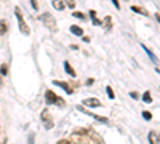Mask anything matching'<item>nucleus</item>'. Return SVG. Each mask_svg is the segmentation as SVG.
I'll return each instance as SVG.
<instances>
[{
    "label": "nucleus",
    "mask_w": 160,
    "mask_h": 144,
    "mask_svg": "<svg viewBox=\"0 0 160 144\" xmlns=\"http://www.w3.org/2000/svg\"><path fill=\"white\" fill-rule=\"evenodd\" d=\"M142 117H144L146 120H151L152 119V114H151V112H147V111H144V112H142Z\"/></svg>",
    "instance_id": "19"
},
{
    "label": "nucleus",
    "mask_w": 160,
    "mask_h": 144,
    "mask_svg": "<svg viewBox=\"0 0 160 144\" xmlns=\"http://www.w3.org/2000/svg\"><path fill=\"white\" fill-rule=\"evenodd\" d=\"M147 138H149V143H152V144H157V143H160V135L157 131H149V135H147Z\"/></svg>",
    "instance_id": "7"
},
{
    "label": "nucleus",
    "mask_w": 160,
    "mask_h": 144,
    "mask_svg": "<svg viewBox=\"0 0 160 144\" xmlns=\"http://www.w3.org/2000/svg\"><path fill=\"white\" fill-rule=\"evenodd\" d=\"M83 106H87V107H101V101L98 98H87L83 99V102H82Z\"/></svg>",
    "instance_id": "5"
},
{
    "label": "nucleus",
    "mask_w": 160,
    "mask_h": 144,
    "mask_svg": "<svg viewBox=\"0 0 160 144\" xmlns=\"http://www.w3.org/2000/svg\"><path fill=\"white\" fill-rule=\"evenodd\" d=\"M30 3H32V8H34V10H39V5H37V0H30Z\"/></svg>",
    "instance_id": "21"
},
{
    "label": "nucleus",
    "mask_w": 160,
    "mask_h": 144,
    "mask_svg": "<svg viewBox=\"0 0 160 144\" xmlns=\"http://www.w3.org/2000/svg\"><path fill=\"white\" fill-rule=\"evenodd\" d=\"M157 21L160 23V15H157Z\"/></svg>",
    "instance_id": "26"
},
{
    "label": "nucleus",
    "mask_w": 160,
    "mask_h": 144,
    "mask_svg": "<svg viewBox=\"0 0 160 144\" xmlns=\"http://www.w3.org/2000/svg\"><path fill=\"white\" fill-rule=\"evenodd\" d=\"M69 30L74 34V35H79V37L83 35V29H82V27H79V26H75V24H74V26H70Z\"/></svg>",
    "instance_id": "9"
},
{
    "label": "nucleus",
    "mask_w": 160,
    "mask_h": 144,
    "mask_svg": "<svg viewBox=\"0 0 160 144\" xmlns=\"http://www.w3.org/2000/svg\"><path fill=\"white\" fill-rule=\"evenodd\" d=\"M142 99H144V102H152V96L149 91H146L144 95H142Z\"/></svg>",
    "instance_id": "15"
},
{
    "label": "nucleus",
    "mask_w": 160,
    "mask_h": 144,
    "mask_svg": "<svg viewBox=\"0 0 160 144\" xmlns=\"http://www.w3.org/2000/svg\"><path fill=\"white\" fill-rule=\"evenodd\" d=\"M90 16H91V21H93V24H94V26H101V21L96 18V13H94L93 10L90 11Z\"/></svg>",
    "instance_id": "13"
},
{
    "label": "nucleus",
    "mask_w": 160,
    "mask_h": 144,
    "mask_svg": "<svg viewBox=\"0 0 160 144\" xmlns=\"http://www.w3.org/2000/svg\"><path fill=\"white\" fill-rule=\"evenodd\" d=\"M53 6H54L56 10H59V11H61V10H64V3H63V0H53Z\"/></svg>",
    "instance_id": "12"
},
{
    "label": "nucleus",
    "mask_w": 160,
    "mask_h": 144,
    "mask_svg": "<svg viewBox=\"0 0 160 144\" xmlns=\"http://www.w3.org/2000/svg\"><path fill=\"white\" fill-rule=\"evenodd\" d=\"M42 122H43V125H45L47 130H51L53 128V120H51V115H50L48 111H43L42 112Z\"/></svg>",
    "instance_id": "4"
},
{
    "label": "nucleus",
    "mask_w": 160,
    "mask_h": 144,
    "mask_svg": "<svg viewBox=\"0 0 160 144\" xmlns=\"http://www.w3.org/2000/svg\"><path fill=\"white\" fill-rule=\"evenodd\" d=\"M15 15H16V19H18L19 30H21L24 35H29L30 29H29V26H27V23L24 21V18H23V11H21V8H19V6H15Z\"/></svg>",
    "instance_id": "1"
},
{
    "label": "nucleus",
    "mask_w": 160,
    "mask_h": 144,
    "mask_svg": "<svg viewBox=\"0 0 160 144\" xmlns=\"http://www.w3.org/2000/svg\"><path fill=\"white\" fill-rule=\"evenodd\" d=\"M106 91H107V96H109L111 99H114V98H115V95H114V91H112V88H111V87H107V88H106Z\"/></svg>",
    "instance_id": "18"
},
{
    "label": "nucleus",
    "mask_w": 160,
    "mask_h": 144,
    "mask_svg": "<svg viewBox=\"0 0 160 144\" xmlns=\"http://www.w3.org/2000/svg\"><path fill=\"white\" fill-rule=\"evenodd\" d=\"M111 2L114 3V6H115L117 10H120V3H118V0H111Z\"/></svg>",
    "instance_id": "20"
},
{
    "label": "nucleus",
    "mask_w": 160,
    "mask_h": 144,
    "mask_svg": "<svg viewBox=\"0 0 160 144\" xmlns=\"http://www.w3.org/2000/svg\"><path fill=\"white\" fill-rule=\"evenodd\" d=\"M67 6H69V8H74V6H75L74 0H67Z\"/></svg>",
    "instance_id": "22"
},
{
    "label": "nucleus",
    "mask_w": 160,
    "mask_h": 144,
    "mask_svg": "<svg viewBox=\"0 0 160 144\" xmlns=\"http://www.w3.org/2000/svg\"><path fill=\"white\" fill-rule=\"evenodd\" d=\"M45 102H47V104H59L61 107L66 104V102H64V99L58 98V96L54 95L51 90H47L45 91Z\"/></svg>",
    "instance_id": "2"
},
{
    "label": "nucleus",
    "mask_w": 160,
    "mask_h": 144,
    "mask_svg": "<svg viewBox=\"0 0 160 144\" xmlns=\"http://www.w3.org/2000/svg\"><path fill=\"white\" fill-rule=\"evenodd\" d=\"M64 71H66L67 74L70 75V77H75V75H77V74H75V71L72 69V66H70V64L67 63V61H66V63H64Z\"/></svg>",
    "instance_id": "10"
},
{
    "label": "nucleus",
    "mask_w": 160,
    "mask_h": 144,
    "mask_svg": "<svg viewBox=\"0 0 160 144\" xmlns=\"http://www.w3.org/2000/svg\"><path fill=\"white\" fill-rule=\"evenodd\" d=\"M93 82H94L93 78H88V80H87V85H93Z\"/></svg>",
    "instance_id": "24"
},
{
    "label": "nucleus",
    "mask_w": 160,
    "mask_h": 144,
    "mask_svg": "<svg viewBox=\"0 0 160 144\" xmlns=\"http://www.w3.org/2000/svg\"><path fill=\"white\" fill-rule=\"evenodd\" d=\"M6 30H8V23H6L5 19H2V21H0V34H2V35H5Z\"/></svg>",
    "instance_id": "11"
},
{
    "label": "nucleus",
    "mask_w": 160,
    "mask_h": 144,
    "mask_svg": "<svg viewBox=\"0 0 160 144\" xmlns=\"http://www.w3.org/2000/svg\"><path fill=\"white\" fill-rule=\"evenodd\" d=\"M104 23H106V26H107V27H111V18H109V16H107L106 19H104Z\"/></svg>",
    "instance_id": "23"
},
{
    "label": "nucleus",
    "mask_w": 160,
    "mask_h": 144,
    "mask_svg": "<svg viewBox=\"0 0 160 144\" xmlns=\"http://www.w3.org/2000/svg\"><path fill=\"white\" fill-rule=\"evenodd\" d=\"M130 96H131V98H135V99L138 98V95H136V93H133V91H131V93H130Z\"/></svg>",
    "instance_id": "25"
},
{
    "label": "nucleus",
    "mask_w": 160,
    "mask_h": 144,
    "mask_svg": "<svg viewBox=\"0 0 160 144\" xmlns=\"http://www.w3.org/2000/svg\"><path fill=\"white\" fill-rule=\"evenodd\" d=\"M142 47V50H144L146 51V53H147V56L149 58H151V61H152V63H154V64H159V59H157V58H155V54L154 53H152V51L151 50H149V48L147 47H146V45H141Z\"/></svg>",
    "instance_id": "8"
},
{
    "label": "nucleus",
    "mask_w": 160,
    "mask_h": 144,
    "mask_svg": "<svg viewBox=\"0 0 160 144\" xmlns=\"http://www.w3.org/2000/svg\"><path fill=\"white\" fill-rule=\"evenodd\" d=\"M53 83H54V85H58L59 88H63V90L66 91L67 95H72V93H74V90L70 88V85H67L66 82H58V80H53Z\"/></svg>",
    "instance_id": "6"
},
{
    "label": "nucleus",
    "mask_w": 160,
    "mask_h": 144,
    "mask_svg": "<svg viewBox=\"0 0 160 144\" xmlns=\"http://www.w3.org/2000/svg\"><path fill=\"white\" fill-rule=\"evenodd\" d=\"M42 21L45 24V27H48V30L56 32V19L53 18L51 13H43L42 15Z\"/></svg>",
    "instance_id": "3"
},
{
    "label": "nucleus",
    "mask_w": 160,
    "mask_h": 144,
    "mask_svg": "<svg viewBox=\"0 0 160 144\" xmlns=\"http://www.w3.org/2000/svg\"><path fill=\"white\" fill-rule=\"evenodd\" d=\"M131 11H135V13H139V15H147V13H146L144 11V10H142V8H139V6H131Z\"/></svg>",
    "instance_id": "14"
},
{
    "label": "nucleus",
    "mask_w": 160,
    "mask_h": 144,
    "mask_svg": "<svg viewBox=\"0 0 160 144\" xmlns=\"http://www.w3.org/2000/svg\"><path fill=\"white\" fill-rule=\"evenodd\" d=\"M0 74H2V75L8 74V66H6V64H2V66H0Z\"/></svg>",
    "instance_id": "16"
},
{
    "label": "nucleus",
    "mask_w": 160,
    "mask_h": 144,
    "mask_svg": "<svg viewBox=\"0 0 160 144\" xmlns=\"http://www.w3.org/2000/svg\"><path fill=\"white\" fill-rule=\"evenodd\" d=\"M72 16H75L77 19H85V15H83V13H80V11H74Z\"/></svg>",
    "instance_id": "17"
}]
</instances>
